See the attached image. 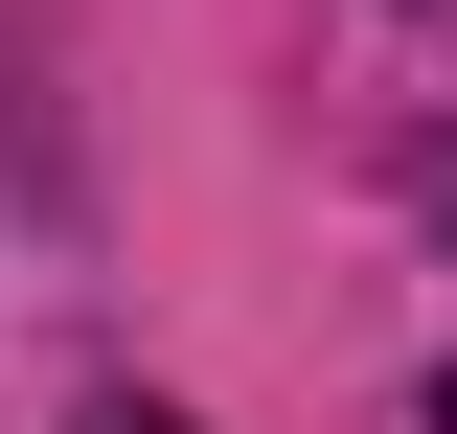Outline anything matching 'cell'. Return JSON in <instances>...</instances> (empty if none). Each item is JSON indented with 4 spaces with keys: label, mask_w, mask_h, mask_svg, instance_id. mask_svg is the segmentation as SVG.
<instances>
[{
    "label": "cell",
    "mask_w": 457,
    "mask_h": 434,
    "mask_svg": "<svg viewBox=\"0 0 457 434\" xmlns=\"http://www.w3.org/2000/svg\"><path fill=\"white\" fill-rule=\"evenodd\" d=\"M114 434H161V412H114Z\"/></svg>",
    "instance_id": "cell-1"
},
{
    "label": "cell",
    "mask_w": 457,
    "mask_h": 434,
    "mask_svg": "<svg viewBox=\"0 0 457 434\" xmlns=\"http://www.w3.org/2000/svg\"><path fill=\"white\" fill-rule=\"evenodd\" d=\"M435 434H457V388H435Z\"/></svg>",
    "instance_id": "cell-2"
}]
</instances>
